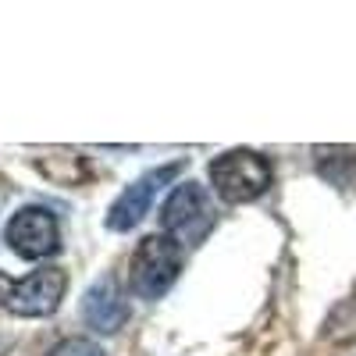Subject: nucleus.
<instances>
[{
	"mask_svg": "<svg viewBox=\"0 0 356 356\" xmlns=\"http://www.w3.org/2000/svg\"><path fill=\"white\" fill-rule=\"evenodd\" d=\"M68 292V275L61 267H40L29 278L15 282L4 296V307L15 317H50L57 307H61Z\"/></svg>",
	"mask_w": 356,
	"mask_h": 356,
	"instance_id": "39448f33",
	"label": "nucleus"
},
{
	"mask_svg": "<svg viewBox=\"0 0 356 356\" xmlns=\"http://www.w3.org/2000/svg\"><path fill=\"white\" fill-rule=\"evenodd\" d=\"M182 271V246L168 235H146L129 260V292L139 300H161L178 282Z\"/></svg>",
	"mask_w": 356,
	"mask_h": 356,
	"instance_id": "f03ea898",
	"label": "nucleus"
},
{
	"mask_svg": "<svg viewBox=\"0 0 356 356\" xmlns=\"http://www.w3.org/2000/svg\"><path fill=\"white\" fill-rule=\"evenodd\" d=\"M178 171H182V161H171V164H161V168H154V171L139 175L136 182H132L129 189H122V196L111 203V211H107V228H111V232H132L146 214H150L154 196L171 182Z\"/></svg>",
	"mask_w": 356,
	"mask_h": 356,
	"instance_id": "423d86ee",
	"label": "nucleus"
},
{
	"mask_svg": "<svg viewBox=\"0 0 356 356\" xmlns=\"http://www.w3.org/2000/svg\"><path fill=\"white\" fill-rule=\"evenodd\" d=\"M82 321L89 324L93 332L114 335L118 328H125L129 321V300L122 285H118L114 275H104L100 282H93L82 296Z\"/></svg>",
	"mask_w": 356,
	"mask_h": 356,
	"instance_id": "0eeeda50",
	"label": "nucleus"
},
{
	"mask_svg": "<svg viewBox=\"0 0 356 356\" xmlns=\"http://www.w3.org/2000/svg\"><path fill=\"white\" fill-rule=\"evenodd\" d=\"M317 175L339 189H356V146H314Z\"/></svg>",
	"mask_w": 356,
	"mask_h": 356,
	"instance_id": "6e6552de",
	"label": "nucleus"
},
{
	"mask_svg": "<svg viewBox=\"0 0 356 356\" xmlns=\"http://www.w3.org/2000/svg\"><path fill=\"white\" fill-rule=\"evenodd\" d=\"M4 243L22 260H43V257H54L57 250H61V228H57L54 211L29 203V207H22V211H15L8 218Z\"/></svg>",
	"mask_w": 356,
	"mask_h": 356,
	"instance_id": "20e7f679",
	"label": "nucleus"
},
{
	"mask_svg": "<svg viewBox=\"0 0 356 356\" xmlns=\"http://www.w3.org/2000/svg\"><path fill=\"white\" fill-rule=\"evenodd\" d=\"M50 356H107V353L89 339H65L50 349Z\"/></svg>",
	"mask_w": 356,
	"mask_h": 356,
	"instance_id": "1a4fd4ad",
	"label": "nucleus"
},
{
	"mask_svg": "<svg viewBox=\"0 0 356 356\" xmlns=\"http://www.w3.org/2000/svg\"><path fill=\"white\" fill-rule=\"evenodd\" d=\"M211 186L225 203H250L267 193L275 178V168L257 150H228L211 161Z\"/></svg>",
	"mask_w": 356,
	"mask_h": 356,
	"instance_id": "7ed1b4c3",
	"label": "nucleus"
},
{
	"mask_svg": "<svg viewBox=\"0 0 356 356\" xmlns=\"http://www.w3.org/2000/svg\"><path fill=\"white\" fill-rule=\"evenodd\" d=\"M218 225L214 196L200 182H178L161 207V232L178 246H200Z\"/></svg>",
	"mask_w": 356,
	"mask_h": 356,
	"instance_id": "f257e3e1",
	"label": "nucleus"
}]
</instances>
